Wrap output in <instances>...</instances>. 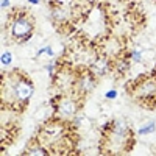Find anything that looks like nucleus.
I'll return each mask as SVG.
<instances>
[{"label":"nucleus","instance_id":"f257e3e1","mask_svg":"<svg viewBox=\"0 0 156 156\" xmlns=\"http://www.w3.org/2000/svg\"><path fill=\"white\" fill-rule=\"evenodd\" d=\"M33 33V22L27 16H19L11 25V34L16 39H27Z\"/></svg>","mask_w":156,"mask_h":156},{"label":"nucleus","instance_id":"f03ea898","mask_svg":"<svg viewBox=\"0 0 156 156\" xmlns=\"http://www.w3.org/2000/svg\"><path fill=\"white\" fill-rule=\"evenodd\" d=\"M33 92H34V86L28 80H19L12 84V94L19 101H27L33 95Z\"/></svg>","mask_w":156,"mask_h":156},{"label":"nucleus","instance_id":"7ed1b4c3","mask_svg":"<svg viewBox=\"0 0 156 156\" xmlns=\"http://www.w3.org/2000/svg\"><path fill=\"white\" fill-rule=\"evenodd\" d=\"M58 115L61 117V119H73V117L76 115V106H75V103L73 100L70 98H64L59 101V105H58Z\"/></svg>","mask_w":156,"mask_h":156},{"label":"nucleus","instance_id":"20e7f679","mask_svg":"<svg viewBox=\"0 0 156 156\" xmlns=\"http://www.w3.org/2000/svg\"><path fill=\"white\" fill-rule=\"evenodd\" d=\"M128 125L123 122V120H117L115 123H114V129H112V136H114V139L115 140H125L126 139V136H128Z\"/></svg>","mask_w":156,"mask_h":156},{"label":"nucleus","instance_id":"39448f33","mask_svg":"<svg viewBox=\"0 0 156 156\" xmlns=\"http://www.w3.org/2000/svg\"><path fill=\"white\" fill-rule=\"evenodd\" d=\"M78 87H80L81 92H90L95 87V80L92 75H83L78 81Z\"/></svg>","mask_w":156,"mask_h":156},{"label":"nucleus","instance_id":"423d86ee","mask_svg":"<svg viewBox=\"0 0 156 156\" xmlns=\"http://www.w3.org/2000/svg\"><path fill=\"white\" fill-rule=\"evenodd\" d=\"M94 73H97L98 76H101V75H105L106 72H108V69H109V61L106 59V58H100L95 64H94Z\"/></svg>","mask_w":156,"mask_h":156},{"label":"nucleus","instance_id":"0eeeda50","mask_svg":"<svg viewBox=\"0 0 156 156\" xmlns=\"http://www.w3.org/2000/svg\"><path fill=\"white\" fill-rule=\"evenodd\" d=\"M154 90H156V84L153 81H147V83H144L140 86V94L142 95H148V94L154 92Z\"/></svg>","mask_w":156,"mask_h":156},{"label":"nucleus","instance_id":"6e6552de","mask_svg":"<svg viewBox=\"0 0 156 156\" xmlns=\"http://www.w3.org/2000/svg\"><path fill=\"white\" fill-rule=\"evenodd\" d=\"M156 129V123L154 122H148V123H144L140 128H139V134H150Z\"/></svg>","mask_w":156,"mask_h":156},{"label":"nucleus","instance_id":"1a4fd4ad","mask_svg":"<svg viewBox=\"0 0 156 156\" xmlns=\"http://www.w3.org/2000/svg\"><path fill=\"white\" fill-rule=\"evenodd\" d=\"M11 61H12V55L9 53V51H3V53H2V66L3 67L9 66Z\"/></svg>","mask_w":156,"mask_h":156},{"label":"nucleus","instance_id":"9d476101","mask_svg":"<svg viewBox=\"0 0 156 156\" xmlns=\"http://www.w3.org/2000/svg\"><path fill=\"white\" fill-rule=\"evenodd\" d=\"M28 153H30V154H41V156L47 154V151H45L42 147H31V148L28 150Z\"/></svg>","mask_w":156,"mask_h":156},{"label":"nucleus","instance_id":"9b49d317","mask_svg":"<svg viewBox=\"0 0 156 156\" xmlns=\"http://www.w3.org/2000/svg\"><path fill=\"white\" fill-rule=\"evenodd\" d=\"M115 97H117V90L115 89H109V90L105 92V98L106 100H115Z\"/></svg>","mask_w":156,"mask_h":156},{"label":"nucleus","instance_id":"f8f14e48","mask_svg":"<svg viewBox=\"0 0 156 156\" xmlns=\"http://www.w3.org/2000/svg\"><path fill=\"white\" fill-rule=\"evenodd\" d=\"M129 58H131L133 62H139V61H140V51H139V50H133V51H131V56H129Z\"/></svg>","mask_w":156,"mask_h":156},{"label":"nucleus","instance_id":"ddd939ff","mask_svg":"<svg viewBox=\"0 0 156 156\" xmlns=\"http://www.w3.org/2000/svg\"><path fill=\"white\" fill-rule=\"evenodd\" d=\"M45 69L48 70V73H50V75H53V69H55V64H53V62H51V64H47V66H45Z\"/></svg>","mask_w":156,"mask_h":156},{"label":"nucleus","instance_id":"4468645a","mask_svg":"<svg viewBox=\"0 0 156 156\" xmlns=\"http://www.w3.org/2000/svg\"><path fill=\"white\" fill-rule=\"evenodd\" d=\"M9 6V0H2V8H6Z\"/></svg>","mask_w":156,"mask_h":156},{"label":"nucleus","instance_id":"2eb2a0df","mask_svg":"<svg viewBox=\"0 0 156 156\" xmlns=\"http://www.w3.org/2000/svg\"><path fill=\"white\" fill-rule=\"evenodd\" d=\"M28 2H30L31 5H39V2H41V0H28Z\"/></svg>","mask_w":156,"mask_h":156}]
</instances>
